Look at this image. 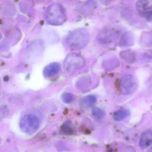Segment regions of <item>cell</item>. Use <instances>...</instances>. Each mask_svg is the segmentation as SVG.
<instances>
[{
    "label": "cell",
    "instance_id": "277c9868",
    "mask_svg": "<svg viewBox=\"0 0 152 152\" xmlns=\"http://www.w3.org/2000/svg\"><path fill=\"white\" fill-rule=\"evenodd\" d=\"M84 58L77 54L72 53L67 55L64 61V67L67 72L73 73L84 66Z\"/></svg>",
    "mask_w": 152,
    "mask_h": 152
},
{
    "label": "cell",
    "instance_id": "6da1fadb",
    "mask_svg": "<svg viewBox=\"0 0 152 152\" xmlns=\"http://www.w3.org/2000/svg\"><path fill=\"white\" fill-rule=\"evenodd\" d=\"M89 40V34L83 28L75 30L68 34L66 39L67 46L74 49H82L85 47Z\"/></svg>",
    "mask_w": 152,
    "mask_h": 152
},
{
    "label": "cell",
    "instance_id": "ba28073f",
    "mask_svg": "<svg viewBox=\"0 0 152 152\" xmlns=\"http://www.w3.org/2000/svg\"><path fill=\"white\" fill-rule=\"evenodd\" d=\"M137 8L141 15H145L146 13L152 10V1H140L137 2Z\"/></svg>",
    "mask_w": 152,
    "mask_h": 152
},
{
    "label": "cell",
    "instance_id": "5bb4252c",
    "mask_svg": "<svg viewBox=\"0 0 152 152\" xmlns=\"http://www.w3.org/2000/svg\"><path fill=\"white\" fill-rule=\"evenodd\" d=\"M62 100L66 104H70L74 100L75 96L70 93H65L62 96Z\"/></svg>",
    "mask_w": 152,
    "mask_h": 152
},
{
    "label": "cell",
    "instance_id": "52a82bcc",
    "mask_svg": "<svg viewBox=\"0 0 152 152\" xmlns=\"http://www.w3.org/2000/svg\"><path fill=\"white\" fill-rule=\"evenodd\" d=\"M60 68L61 67L58 63H51L45 67L43 71V74L46 77H51L58 73Z\"/></svg>",
    "mask_w": 152,
    "mask_h": 152
},
{
    "label": "cell",
    "instance_id": "7c38bea8",
    "mask_svg": "<svg viewBox=\"0 0 152 152\" xmlns=\"http://www.w3.org/2000/svg\"><path fill=\"white\" fill-rule=\"evenodd\" d=\"M129 111L127 109H121L115 112L113 114V119L115 121H121L129 116Z\"/></svg>",
    "mask_w": 152,
    "mask_h": 152
},
{
    "label": "cell",
    "instance_id": "7a4b0ae2",
    "mask_svg": "<svg viewBox=\"0 0 152 152\" xmlns=\"http://www.w3.org/2000/svg\"><path fill=\"white\" fill-rule=\"evenodd\" d=\"M45 19L49 24L52 25L63 24L66 19L64 9L59 4H52L46 10Z\"/></svg>",
    "mask_w": 152,
    "mask_h": 152
},
{
    "label": "cell",
    "instance_id": "9c48e42d",
    "mask_svg": "<svg viewBox=\"0 0 152 152\" xmlns=\"http://www.w3.org/2000/svg\"><path fill=\"white\" fill-rule=\"evenodd\" d=\"M96 101V98L93 95H89L83 98L81 101V106L83 108H87L93 105Z\"/></svg>",
    "mask_w": 152,
    "mask_h": 152
},
{
    "label": "cell",
    "instance_id": "30bf717a",
    "mask_svg": "<svg viewBox=\"0 0 152 152\" xmlns=\"http://www.w3.org/2000/svg\"><path fill=\"white\" fill-rule=\"evenodd\" d=\"M134 42V38L132 33L127 32L123 35L121 39V43L122 46H131L133 45Z\"/></svg>",
    "mask_w": 152,
    "mask_h": 152
},
{
    "label": "cell",
    "instance_id": "5b68a950",
    "mask_svg": "<svg viewBox=\"0 0 152 152\" xmlns=\"http://www.w3.org/2000/svg\"><path fill=\"white\" fill-rule=\"evenodd\" d=\"M20 126L21 129L25 133L28 134H33L39 129V120L33 115H26L21 119Z\"/></svg>",
    "mask_w": 152,
    "mask_h": 152
},
{
    "label": "cell",
    "instance_id": "8fae6325",
    "mask_svg": "<svg viewBox=\"0 0 152 152\" xmlns=\"http://www.w3.org/2000/svg\"><path fill=\"white\" fill-rule=\"evenodd\" d=\"M91 114L93 118L97 121H102L105 116V112L104 110L97 107L92 108Z\"/></svg>",
    "mask_w": 152,
    "mask_h": 152
},
{
    "label": "cell",
    "instance_id": "3957f363",
    "mask_svg": "<svg viewBox=\"0 0 152 152\" xmlns=\"http://www.w3.org/2000/svg\"><path fill=\"white\" fill-rule=\"evenodd\" d=\"M118 87L122 94L129 95L134 93L137 90L138 87L137 82L133 75H126L120 79Z\"/></svg>",
    "mask_w": 152,
    "mask_h": 152
},
{
    "label": "cell",
    "instance_id": "9a60e30c",
    "mask_svg": "<svg viewBox=\"0 0 152 152\" xmlns=\"http://www.w3.org/2000/svg\"><path fill=\"white\" fill-rule=\"evenodd\" d=\"M144 16L148 22L152 23V10L146 13Z\"/></svg>",
    "mask_w": 152,
    "mask_h": 152
},
{
    "label": "cell",
    "instance_id": "8992f818",
    "mask_svg": "<svg viewBox=\"0 0 152 152\" xmlns=\"http://www.w3.org/2000/svg\"><path fill=\"white\" fill-rule=\"evenodd\" d=\"M140 146L144 149L152 145V131L147 130L144 132L140 137L139 143Z\"/></svg>",
    "mask_w": 152,
    "mask_h": 152
},
{
    "label": "cell",
    "instance_id": "4fadbf2b",
    "mask_svg": "<svg viewBox=\"0 0 152 152\" xmlns=\"http://www.w3.org/2000/svg\"><path fill=\"white\" fill-rule=\"evenodd\" d=\"M121 56L124 59L129 63H132L135 61V56L134 53L131 50L122 51Z\"/></svg>",
    "mask_w": 152,
    "mask_h": 152
}]
</instances>
